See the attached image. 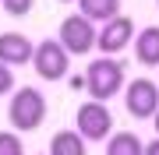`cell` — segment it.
<instances>
[{"instance_id": "obj_1", "label": "cell", "mask_w": 159, "mask_h": 155, "mask_svg": "<svg viewBox=\"0 0 159 155\" xmlns=\"http://www.w3.org/2000/svg\"><path fill=\"white\" fill-rule=\"evenodd\" d=\"M81 81L89 85L92 102H106V99H113L120 88H124V63H120V60H110V57L92 60Z\"/></svg>"}, {"instance_id": "obj_2", "label": "cell", "mask_w": 159, "mask_h": 155, "mask_svg": "<svg viewBox=\"0 0 159 155\" xmlns=\"http://www.w3.org/2000/svg\"><path fill=\"white\" fill-rule=\"evenodd\" d=\"M7 120L14 131H35L46 120V95L39 88H18L7 106Z\"/></svg>"}, {"instance_id": "obj_3", "label": "cell", "mask_w": 159, "mask_h": 155, "mask_svg": "<svg viewBox=\"0 0 159 155\" xmlns=\"http://www.w3.org/2000/svg\"><path fill=\"white\" fill-rule=\"evenodd\" d=\"M32 67L43 81H60L67 78V67H71V57L64 53V46L57 39H43L39 46L32 50Z\"/></svg>"}, {"instance_id": "obj_4", "label": "cell", "mask_w": 159, "mask_h": 155, "mask_svg": "<svg viewBox=\"0 0 159 155\" xmlns=\"http://www.w3.org/2000/svg\"><path fill=\"white\" fill-rule=\"evenodd\" d=\"M57 32H60V35H57V42L64 46V53H67V57H81V53H89L92 46H96V25L85 21L81 14L64 18Z\"/></svg>"}, {"instance_id": "obj_5", "label": "cell", "mask_w": 159, "mask_h": 155, "mask_svg": "<svg viewBox=\"0 0 159 155\" xmlns=\"http://www.w3.org/2000/svg\"><path fill=\"white\" fill-rule=\"evenodd\" d=\"M78 134H81V141H106L110 134H113V116H110V109L106 102H89L85 106H78Z\"/></svg>"}, {"instance_id": "obj_6", "label": "cell", "mask_w": 159, "mask_h": 155, "mask_svg": "<svg viewBox=\"0 0 159 155\" xmlns=\"http://www.w3.org/2000/svg\"><path fill=\"white\" fill-rule=\"evenodd\" d=\"M124 106L134 120H145V116H156L159 109V85L148 78H138L124 88Z\"/></svg>"}, {"instance_id": "obj_7", "label": "cell", "mask_w": 159, "mask_h": 155, "mask_svg": "<svg viewBox=\"0 0 159 155\" xmlns=\"http://www.w3.org/2000/svg\"><path fill=\"white\" fill-rule=\"evenodd\" d=\"M131 39H134V21H131L127 14L110 18V21L96 32V46L106 53V57H113V53H120L124 46H131Z\"/></svg>"}, {"instance_id": "obj_8", "label": "cell", "mask_w": 159, "mask_h": 155, "mask_svg": "<svg viewBox=\"0 0 159 155\" xmlns=\"http://www.w3.org/2000/svg\"><path fill=\"white\" fill-rule=\"evenodd\" d=\"M32 39L21 32H4L0 35V63L4 67H18V63H32Z\"/></svg>"}, {"instance_id": "obj_9", "label": "cell", "mask_w": 159, "mask_h": 155, "mask_svg": "<svg viewBox=\"0 0 159 155\" xmlns=\"http://www.w3.org/2000/svg\"><path fill=\"white\" fill-rule=\"evenodd\" d=\"M134 60L145 67H159V25H148L134 35Z\"/></svg>"}, {"instance_id": "obj_10", "label": "cell", "mask_w": 159, "mask_h": 155, "mask_svg": "<svg viewBox=\"0 0 159 155\" xmlns=\"http://www.w3.org/2000/svg\"><path fill=\"white\" fill-rule=\"evenodd\" d=\"M78 14L85 18V21H102L106 25L110 18L120 14V0H78Z\"/></svg>"}, {"instance_id": "obj_11", "label": "cell", "mask_w": 159, "mask_h": 155, "mask_svg": "<svg viewBox=\"0 0 159 155\" xmlns=\"http://www.w3.org/2000/svg\"><path fill=\"white\" fill-rule=\"evenodd\" d=\"M89 144L81 141L78 131H57L50 138V155H85Z\"/></svg>"}, {"instance_id": "obj_12", "label": "cell", "mask_w": 159, "mask_h": 155, "mask_svg": "<svg viewBox=\"0 0 159 155\" xmlns=\"http://www.w3.org/2000/svg\"><path fill=\"white\" fill-rule=\"evenodd\" d=\"M142 152H145L142 138L131 131H117L106 138V155H142Z\"/></svg>"}, {"instance_id": "obj_13", "label": "cell", "mask_w": 159, "mask_h": 155, "mask_svg": "<svg viewBox=\"0 0 159 155\" xmlns=\"http://www.w3.org/2000/svg\"><path fill=\"white\" fill-rule=\"evenodd\" d=\"M0 155H25V144L18 134L11 131H0Z\"/></svg>"}, {"instance_id": "obj_14", "label": "cell", "mask_w": 159, "mask_h": 155, "mask_svg": "<svg viewBox=\"0 0 159 155\" xmlns=\"http://www.w3.org/2000/svg\"><path fill=\"white\" fill-rule=\"evenodd\" d=\"M32 4H35V0H4V11L14 14V18H25L32 11Z\"/></svg>"}, {"instance_id": "obj_15", "label": "cell", "mask_w": 159, "mask_h": 155, "mask_svg": "<svg viewBox=\"0 0 159 155\" xmlns=\"http://www.w3.org/2000/svg\"><path fill=\"white\" fill-rule=\"evenodd\" d=\"M11 88H14V74H11V67L0 63V95H7Z\"/></svg>"}, {"instance_id": "obj_16", "label": "cell", "mask_w": 159, "mask_h": 155, "mask_svg": "<svg viewBox=\"0 0 159 155\" xmlns=\"http://www.w3.org/2000/svg\"><path fill=\"white\" fill-rule=\"evenodd\" d=\"M142 155H159V138H156V141H148V144H145V152H142Z\"/></svg>"}, {"instance_id": "obj_17", "label": "cell", "mask_w": 159, "mask_h": 155, "mask_svg": "<svg viewBox=\"0 0 159 155\" xmlns=\"http://www.w3.org/2000/svg\"><path fill=\"white\" fill-rule=\"evenodd\" d=\"M152 123H156V134H159V109H156V116H152Z\"/></svg>"}, {"instance_id": "obj_18", "label": "cell", "mask_w": 159, "mask_h": 155, "mask_svg": "<svg viewBox=\"0 0 159 155\" xmlns=\"http://www.w3.org/2000/svg\"><path fill=\"white\" fill-rule=\"evenodd\" d=\"M60 4H71V0H60Z\"/></svg>"}, {"instance_id": "obj_19", "label": "cell", "mask_w": 159, "mask_h": 155, "mask_svg": "<svg viewBox=\"0 0 159 155\" xmlns=\"http://www.w3.org/2000/svg\"><path fill=\"white\" fill-rule=\"evenodd\" d=\"M156 4H159V0H156Z\"/></svg>"}]
</instances>
